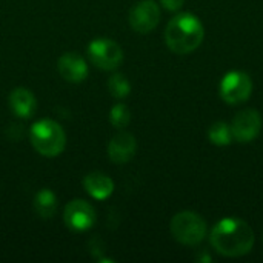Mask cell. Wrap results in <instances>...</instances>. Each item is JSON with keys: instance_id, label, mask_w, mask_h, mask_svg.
<instances>
[{"instance_id": "obj_1", "label": "cell", "mask_w": 263, "mask_h": 263, "mask_svg": "<svg viewBox=\"0 0 263 263\" xmlns=\"http://www.w3.org/2000/svg\"><path fill=\"white\" fill-rule=\"evenodd\" d=\"M210 242L216 253L223 257H242L254 247V231L245 220L227 217L214 225Z\"/></svg>"}, {"instance_id": "obj_2", "label": "cell", "mask_w": 263, "mask_h": 263, "mask_svg": "<svg viewBox=\"0 0 263 263\" xmlns=\"http://www.w3.org/2000/svg\"><path fill=\"white\" fill-rule=\"evenodd\" d=\"M205 39V28L200 18L191 12L174 15L165 29L166 46L176 54H190L196 51Z\"/></svg>"}, {"instance_id": "obj_3", "label": "cell", "mask_w": 263, "mask_h": 263, "mask_svg": "<svg viewBox=\"0 0 263 263\" xmlns=\"http://www.w3.org/2000/svg\"><path fill=\"white\" fill-rule=\"evenodd\" d=\"M29 139L34 149L45 157H55L63 153L66 145V134L63 128L51 120L42 119L31 126Z\"/></svg>"}, {"instance_id": "obj_4", "label": "cell", "mask_w": 263, "mask_h": 263, "mask_svg": "<svg viewBox=\"0 0 263 263\" xmlns=\"http://www.w3.org/2000/svg\"><path fill=\"white\" fill-rule=\"evenodd\" d=\"M170 230L179 243L196 247L202 243L206 236V222L200 214L194 211H182L173 217Z\"/></svg>"}, {"instance_id": "obj_5", "label": "cell", "mask_w": 263, "mask_h": 263, "mask_svg": "<svg viewBox=\"0 0 263 263\" xmlns=\"http://www.w3.org/2000/svg\"><path fill=\"white\" fill-rule=\"evenodd\" d=\"M88 59L103 71H112L123 62V49L111 39H94L88 45Z\"/></svg>"}, {"instance_id": "obj_6", "label": "cell", "mask_w": 263, "mask_h": 263, "mask_svg": "<svg viewBox=\"0 0 263 263\" xmlns=\"http://www.w3.org/2000/svg\"><path fill=\"white\" fill-rule=\"evenodd\" d=\"M220 97L228 105L245 103L253 94V80L243 71H230L220 82Z\"/></svg>"}, {"instance_id": "obj_7", "label": "cell", "mask_w": 263, "mask_h": 263, "mask_svg": "<svg viewBox=\"0 0 263 263\" xmlns=\"http://www.w3.org/2000/svg\"><path fill=\"white\" fill-rule=\"evenodd\" d=\"M63 220L65 225L76 233H83L91 230L97 222L96 210L91 203L82 199L71 200L63 211Z\"/></svg>"}, {"instance_id": "obj_8", "label": "cell", "mask_w": 263, "mask_h": 263, "mask_svg": "<svg viewBox=\"0 0 263 263\" xmlns=\"http://www.w3.org/2000/svg\"><path fill=\"white\" fill-rule=\"evenodd\" d=\"M262 116L257 109L253 108H247L240 112L236 114V117L233 119L231 126V133H233V139L239 143H250L253 142L262 131Z\"/></svg>"}, {"instance_id": "obj_9", "label": "cell", "mask_w": 263, "mask_h": 263, "mask_svg": "<svg viewBox=\"0 0 263 263\" xmlns=\"http://www.w3.org/2000/svg\"><path fill=\"white\" fill-rule=\"evenodd\" d=\"M128 18L136 32L148 34L160 22V8L154 0H140L131 8Z\"/></svg>"}, {"instance_id": "obj_10", "label": "cell", "mask_w": 263, "mask_h": 263, "mask_svg": "<svg viewBox=\"0 0 263 263\" xmlns=\"http://www.w3.org/2000/svg\"><path fill=\"white\" fill-rule=\"evenodd\" d=\"M137 151V140L131 133L120 131L108 143V157L117 165L128 163Z\"/></svg>"}, {"instance_id": "obj_11", "label": "cell", "mask_w": 263, "mask_h": 263, "mask_svg": "<svg viewBox=\"0 0 263 263\" xmlns=\"http://www.w3.org/2000/svg\"><path fill=\"white\" fill-rule=\"evenodd\" d=\"M57 68L60 76L71 83H80L88 76L86 60L77 52H65L57 60Z\"/></svg>"}, {"instance_id": "obj_12", "label": "cell", "mask_w": 263, "mask_h": 263, "mask_svg": "<svg viewBox=\"0 0 263 263\" xmlns=\"http://www.w3.org/2000/svg\"><path fill=\"white\" fill-rule=\"evenodd\" d=\"M9 108L20 119H31L37 109L35 96L26 88H15L9 94Z\"/></svg>"}, {"instance_id": "obj_13", "label": "cell", "mask_w": 263, "mask_h": 263, "mask_svg": "<svg viewBox=\"0 0 263 263\" xmlns=\"http://www.w3.org/2000/svg\"><path fill=\"white\" fill-rule=\"evenodd\" d=\"M83 188L92 199L105 200L112 194L114 182L106 174H103L100 171H94V173H89L88 176H85Z\"/></svg>"}, {"instance_id": "obj_14", "label": "cell", "mask_w": 263, "mask_h": 263, "mask_svg": "<svg viewBox=\"0 0 263 263\" xmlns=\"http://www.w3.org/2000/svg\"><path fill=\"white\" fill-rule=\"evenodd\" d=\"M34 210H35L39 217L51 219L57 211V197H55V194L48 188L40 190L34 197Z\"/></svg>"}, {"instance_id": "obj_15", "label": "cell", "mask_w": 263, "mask_h": 263, "mask_svg": "<svg viewBox=\"0 0 263 263\" xmlns=\"http://www.w3.org/2000/svg\"><path fill=\"white\" fill-rule=\"evenodd\" d=\"M208 139L216 146H228L234 140L231 126L225 122H214L208 129Z\"/></svg>"}, {"instance_id": "obj_16", "label": "cell", "mask_w": 263, "mask_h": 263, "mask_svg": "<svg viewBox=\"0 0 263 263\" xmlns=\"http://www.w3.org/2000/svg\"><path fill=\"white\" fill-rule=\"evenodd\" d=\"M108 89H109V92H111L112 97H116V99H125L131 92V85H129L126 76H123V74H114L108 80Z\"/></svg>"}, {"instance_id": "obj_17", "label": "cell", "mask_w": 263, "mask_h": 263, "mask_svg": "<svg viewBox=\"0 0 263 263\" xmlns=\"http://www.w3.org/2000/svg\"><path fill=\"white\" fill-rule=\"evenodd\" d=\"M109 122L116 129H123L131 122V111L125 103H116L109 111Z\"/></svg>"}, {"instance_id": "obj_18", "label": "cell", "mask_w": 263, "mask_h": 263, "mask_svg": "<svg viewBox=\"0 0 263 263\" xmlns=\"http://www.w3.org/2000/svg\"><path fill=\"white\" fill-rule=\"evenodd\" d=\"M159 2H160V5H162L166 11H171V12L179 11V9L183 6V3H185V0H159Z\"/></svg>"}]
</instances>
